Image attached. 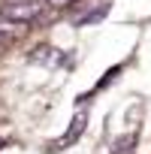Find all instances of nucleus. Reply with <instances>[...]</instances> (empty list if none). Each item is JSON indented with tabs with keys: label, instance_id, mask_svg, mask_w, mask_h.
Wrapping results in <instances>:
<instances>
[{
	"label": "nucleus",
	"instance_id": "1",
	"mask_svg": "<svg viewBox=\"0 0 151 154\" xmlns=\"http://www.w3.org/2000/svg\"><path fill=\"white\" fill-rule=\"evenodd\" d=\"M39 12H42V3H36V0L6 3L3 6V18L6 21H33V18H39Z\"/></svg>",
	"mask_w": 151,
	"mask_h": 154
},
{
	"label": "nucleus",
	"instance_id": "2",
	"mask_svg": "<svg viewBox=\"0 0 151 154\" xmlns=\"http://www.w3.org/2000/svg\"><path fill=\"white\" fill-rule=\"evenodd\" d=\"M82 127H85V112H79L72 118V127H69V133L63 136V139H57V142H51V148H63V145H69V142H76L79 139V133H82Z\"/></svg>",
	"mask_w": 151,
	"mask_h": 154
},
{
	"label": "nucleus",
	"instance_id": "3",
	"mask_svg": "<svg viewBox=\"0 0 151 154\" xmlns=\"http://www.w3.org/2000/svg\"><path fill=\"white\" fill-rule=\"evenodd\" d=\"M63 3H69V0H48V6H63Z\"/></svg>",
	"mask_w": 151,
	"mask_h": 154
},
{
	"label": "nucleus",
	"instance_id": "4",
	"mask_svg": "<svg viewBox=\"0 0 151 154\" xmlns=\"http://www.w3.org/2000/svg\"><path fill=\"white\" fill-rule=\"evenodd\" d=\"M0 39H3V36H0Z\"/></svg>",
	"mask_w": 151,
	"mask_h": 154
}]
</instances>
